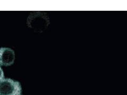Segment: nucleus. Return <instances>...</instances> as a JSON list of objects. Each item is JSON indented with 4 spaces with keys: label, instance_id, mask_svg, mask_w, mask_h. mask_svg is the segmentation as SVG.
<instances>
[{
    "label": "nucleus",
    "instance_id": "f03ea898",
    "mask_svg": "<svg viewBox=\"0 0 127 95\" xmlns=\"http://www.w3.org/2000/svg\"><path fill=\"white\" fill-rule=\"evenodd\" d=\"M22 89L19 81L4 78L0 81V95H21Z\"/></svg>",
    "mask_w": 127,
    "mask_h": 95
},
{
    "label": "nucleus",
    "instance_id": "20e7f679",
    "mask_svg": "<svg viewBox=\"0 0 127 95\" xmlns=\"http://www.w3.org/2000/svg\"><path fill=\"white\" fill-rule=\"evenodd\" d=\"M4 74L3 69L0 66V81L4 78Z\"/></svg>",
    "mask_w": 127,
    "mask_h": 95
},
{
    "label": "nucleus",
    "instance_id": "f257e3e1",
    "mask_svg": "<svg viewBox=\"0 0 127 95\" xmlns=\"http://www.w3.org/2000/svg\"><path fill=\"white\" fill-rule=\"evenodd\" d=\"M49 24L48 16L45 13L40 12L32 13L28 16L27 20L28 27L34 31L39 32L46 30Z\"/></svg>",
    "mask_w": 127,
    "mask_h": 95
},
{
    "label": "nucleus",
    "instance_id": "7ed1b4c3",
    "mask_svg": "<svg viewBox=\"0 0 127 95\" xmlns=\"http://www.w3.org/2000/svg\"><path fill=\"white\" fill-rule=\"evenodd\" d=\"M15 54L13 50L8 48H0V65L9 66L14 63Z\"/></svg>",
    "mask_w": 127,
    "mask_h": 95
}]
</instances>
